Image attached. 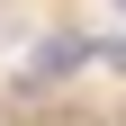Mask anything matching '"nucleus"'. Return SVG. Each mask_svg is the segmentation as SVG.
<instances>
[{
    "instance_id": "1",
    "label": "nucleus",
    "mask_w": 126,
    "mask_h": 126,
    "mask_svg": "<svg viewBox=\"0 0 126 126\" xmlns=\"http://www.w3.org/2000/svg\"><path fill=\"white\" fill-rule=\"evenodd\" d=\"M81 54H90L81 36H45V54H36V81H63V72H81Z\"/></svg>"
},
{
    "instance_id": "2",
    "label": "nucleus",
    "mask_w": 126,
    "mask_h": 126,
    "mask_svg": "<svg viewBox=\"0 0 126 126\" xmlns=\"http://www.w3.org/2000/svg\"><path fill=\"white\" fill-rule=\"evenodd\" d=\"M108 9H117V18H126V0H108Z\"/></svg>"
}]
</instances>
